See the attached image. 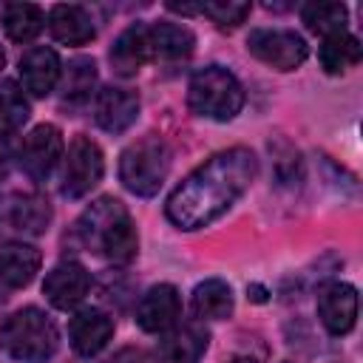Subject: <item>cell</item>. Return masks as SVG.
Returning a JSON list of instances; mask_svg holds the SVG:
<instances>
[{"instance_id":"6da1fadb","label":"cell","mask_w":363,"mask_h":363,"mask_svg":"<svg viewBox=\"0 0 363 363\" xmlns=\"http://www.w3.org/2000/svg\"><path fill=\"white\" fill-rule=\"evenodd\" d=\"M258 162L250 147H230L199 164L164 204V216L179 230H201L221 218L252 184Z\"/></svg>"},{"instance_id":"7a4b0ae2","label":"cell","mask_w":363,"mask_h":363,"mask_svg":"<svg viewBox=\"0 0 363 363\" xmlns=\"http://www.w3.org/2000/svg\"><path fill=\"white\" fill-rule=\"evenodd\" d=\"M77 238L85 250L105 255L116 264L130 261L139 247L136 224L128 207L113 196H102L91 207H85V213L77 218Z\"/></svg>"},{"instance_id":"3957f363","label":"cell","mask_w":363,"mask_h":363,"mask_svg":"<svg viewBox=\"0 0 363 363\" xmlns=\"http://www.w3.org/2000/svg\"><path fill=\"white\" fill-rule=\"evenodd\" d=\"M60 346L57 323L37 306L17 309L0 326V349L20 363H45Z\"/></svg>"},{"instance_id":"277c9868","label":"cell","mask_w":363,"mask_h":363,"mask_svg":"<svg viewBox=\"0 0 363 363\" xmlns=\"http://www.w3.org/2000/svg\"><path fill=\"white\" fill-rule=\"evenodd\" d=\"M170 170V147L159 133H145L119 156V182L139 199L159 193Z\"/></svg>"},{"instance_id":"5b68a950","label":"cell","mask_w":363,"mask_h":363,"mask_svg":"<svg viewBox=\"0 0 363 363\" xmlns=\"http://www.w3.org/2000/svg\"><path fill=\"white\" fill-rule=\"evenodd\" d=\"M187 105L196 116L230 122L244 108V88L233 71H227L221 65H207L190 77Z\"/></svg>"},{"instance_id":"8992f818","label":"cell","mask_w":363,"mask_h":363,"mask_svg":"<svg viewBox=\"0 0 363 363\" xmlns=\"http://www.w3.org/2000/svg\"><path fill=\"white\" fill-rule=\"evenodd\" d=\"M247 51L275 71H295L309 57V45L289 28H252L247 34Z\"/></svg>"},{"instance_id":"52a82bcc","label":"cell","mask_w":363,"mask_h":363,"mask_svg":"<svg viewBox=\"0 0 363 363\" xmlns=\"http://www.w3.org/2000/svg\"><path fill=\"white\" fill-rule=\"evenodd\" d=\"M105 173V159L102 150L94 139L88 136H74L68 145V159H65V173H62V196L65 199H82L91 193V187L99 184Z\"/></svg>"},{"instance_id":"ba28073f","label":"cell","mask_w":363,"mask_h":363,"mask_svg":"<svg viewBox=\"0 0 363 363\" xmlns=\"http://www.w3.org/2000/svg\"><path fill=\"white\" fill-rule=\"evenodd\" d=\"M51 224V204L37 193H11L0 199V230L40 235Z\"/></svg>"},{"instance_id":"9c48e42d","label":"cell","mask_w":363,"mask_h":363,"mask_svg":"<svg viewBox=\"0 0 363 363\" xmlns=\"http://www.w3.org/2000/svg\"><path fill=\"white\" fill-rule=\"evenodd\" d=\"M60 159H62V133L57 125L43 122L23 139L20 164L34 182H45L60 164Z\"/></svg>"},{"instance_id":"30bf717a","label":"cell","mask_w":363,"mask_h":363,"mask_svg":"<svg viewBox=\"0 0 363 363\" xmlns=\"http://www.w3.org/2000/svg\"><path fill=\"white\" fill-rule=\"evenodd\" d=\"M318 315L329 335H349L357 320V289L343 281H332L320 286Z\"/></svg>"},{"instance_id":"8fae6325","label":"cell","mask_w":363,"mask_h":363,"mask_svg":"<svg viewBox=\"0 0 363 363\" xmlns=\"http://www.w3.org/2000/svg\"><path fill=\"white\" fill-rule=\"evenodd\" d=\"M91 289V275L82 264L77 261H60L57 267L48 269L45 281H43V292L48 298V303L54 309H74Z\"/></svg>"},{"instance_id":"7c38bea8","label":"cell","mask_w":363,"mask_h":363,"mask_svg":"<svg viewBox=\"0 0 363 363\" xmlns=\"http://www.w3.org/2000/svg\"><path fill=\"white\" fill-rule=\"evenodd\" d=\"M179 315H182V298L173 284L150 286L136 306V323L142 332H150V335L173 329Z\"/></svg>"},{"instance_id":"4fadbf2b","label":"cell","mask_w":363,"mask_h":363,"mask_svg":"<svg viewBox=\"0 0 363 363\" xmlns=\"http://www.w3.org/2000/svg\"><path fill=\"white\" fill-rule=\"evenodd\" d=\"M68 337L77 354L94 357L113 337V318L102 309H79L68 323Z\"/></svg>"},{"instance_id":"5bb4252c","label":"cell","mask_w":363,"mask_h":363,"mask_svg":"<svg viewBox=\"0 0 363 363\" xmlns=\"http://www.w3.org/2000/svg\"><path fill=\"white\" fill-rule=\"evenodd\" d=\"M96 125L108 133H125L139 116V96L128 88H102L94 102Z\"/></svg>"},{"instance_id":"9a60e30c","label":"cell","mask_w":363,"mask_h":363,"mask_svg":"<svg viewBox=\"0 0 363 363\" xmlns=\"http://www.w3.org/2000/svg\"><path fill=\"white\" fill-rule=\"evenodd\" d=\"M210 346V332L201 323H187L167 332L156 346V363H199Z\"/></svg>"},{"instance_id":"2e32d148","label":"cell","mask_w":363,"mask_h":363,"mask_svg":"<svg viewBox=\"0 0 363 363\" xmlns=\"http://www.w3.org/2000/svg\"><path fill=\"white\" fill-rule=\"evenodd\" d=\"M20 82L28 94L34 96H45L54 91L57 79H60V57L54 48L45 45H34L20 57Z\"/></svg>"},{"instance_id":"e0dca14e","label":"cell","mask_w":363,"mask_h":363,"mask_svg":"<svg viewBox=\"0 0 363 363\" xmlns=\"http://www.w3.org/2000/svg\"><path fill=\"white\" fill-rule=\"evenodd\" d=\"M150 60H153V51H150V34H147V26L145 23L128 26L116 37V43L111 45V65L122 77L136 74Z\"/></svg>"},{"instance_id":"ac0fdd59","label":"cell","mask_w":363,"mask_h":363,"mask_svg":"<svg viewBox=\"0 0 363 363\" xmlns=\"http://www.w3.org/2000/svg\"><path fill=\"white\" fill-rule=\"evenodd\" d=\"M48 28H51V37L62 45H85L96 34L88 9L74 6V3L54 6L51 14H48Z\"/></svg>"},{"instance_id":"d6986e66","label":"cell","mask_w":363,"mask_h":363,"mask_svg":"<svg viewBox=\"0 0 363 363\" xmlns=\"http://www.w3.org/2000/svg\"><path fill=\"white\" fill-rule=\"evenodd\" d=\"M43 255L37 247L31 244H6L0 247V281L11 289L28 286L34 281V275L40 272Z\"/></svg>"},{"instance_id":"ffe728a7","label":"cell","mask_w":363,"mask_h":363,"mask_svg":"<svg viewBox=\"0 0 363 363\" xmlns=\"http://www.w3.org/2000/svg\"><path fill=\"white\" fill-rule=\"evenodd\" d=\"M150 34V51L153 60H182L190 57L196 48V34L182 26V23H170V20H159L153 26H147Z\"/></svg>"},{"instance_id":"44dd1931","label":"cell","mask_w":363,"mask_h":363,"mask_svg":"<svg viewBox=\"0 0 363 363\" xmlns=\"http://www.w3.org/2000/svg\"><path fill=\"white\" fill-rule=\"evenodd\" d=\"M193 312L201 320H224L233 312V289L221 278H207L193 289Z\"/></svg>"},{"instance_id":"7402d4cb","label":"cell","mask_w":363,"mask_h":363,"mask_svg":"<svg viewBox=\"0 0 363 363\" xmlns=\"http://www.w3.org/2000/svg\"><path fill=\"white\" fill-rule=\"evenodd\" d=\"M43 9L34 3H9L3 6V28L14 43H31L43 31Z\"/></svg>"},{"instance_id":"603a6c76","label":"cell","mask_w":363,"mask_h":363,"mask_svg":"<svg viewBox=\"0 0 363 363\" xmlns=\"http://www.w3.org/2000/svg\"><path fill=\"white\" fill-rule=\"evenodd\" d=\"M318 60L326 74H343L346 68L360 62V40L349 31L323 37V45L318 51Z\"/></svg>"},{"instance_id":"cb8c5ba5","label":"cell","mask_w":363,"mask_h":363,"mask_svg":"<svg viewBox=\"0 0 363 363\" xmlns=\"http://www.w3.org/2000/svg\"><path fill=\"white\" fill-rule=\"evenodd\" d=\"M301 17H303V23L312 34L332 37V34L346 31L349 11H346L343 3H309V6H303Z\"/></svg>"},{"instance_id":"d4e9b609","label":"cell","mask_w":363,"mask_h":363,"mask_svg":"<svg viewBox=\"0 0 363 363\" xmlns=\"http://www.w3.org/2000/svg\"><path fill=\"white\" fill-rule=\"evenodd\" d=\"M96 82V65L91 57H74L65 68V82H62V102L68 105H82L91 96V88Z\"/></svg>"},{"instance_id":"484cf974","label":"cell","mask_w":363,"mask_h":363,"mask_svg":"<svg viewBox=\"0 0 363 363\" xmlns=\"http://www.w3.org/2000/svg\"><path fill=\"white\" fill-rule=\"evenodd\" d=\"M26 119H28V102L23 91L11 79H3L0 82V136L14 133L17 128H23Z\"/></svg>"},{"instance_id":"4316f807","label":"cell","mask_w":363,"mask_h":363,"mask_svg":"<svg viewBox=\"0 0 363 363\" xmlns=\"http://www.w3.org/2000/svg\"><path fill=\"white\" fill-rule=\"evenodd\" d=\"M250 3H233V0H218V3H204L201 14H207L218 28H235L250 17Z\"/></svg>"},{"instance_id":"83f0119b","label":"cell","mask_w":363,"mask_h":363,"mask_svg":"<svg viewBox=\"0 0 363 363\" xmlns=\"http://www.w3.org/2000/svg\"><path fill=\"white\" fill-rule=\"evenodd\" d=\"M111 363H156L147 352H142V349H133V346H128V349H122V352H116V357L111 360Z\"/></svg>"},{"instance_id":"f1b7e54d","label":"cell","mask_w":363,"mask_h":363,"mask_svg":"<svg viewBox=\"0 0 363 363\" xmlns=\"http://www.w3.org/2000/svg\"><path fill=\"white\" fill-rule=\"evenodd\" d=\"M201 6L204 3H196V6L193 3H167V9L170 11H179V14H201Z\"/></svg>"},{"instance_id":"f546056e","label":"cell","mask_w":363,"mask_h":363,"mask_svg":"<svg viewBox=\"0 0 363 363\" xmlns=\"http://www.w3.org/2000/svg\"><path fill=\"white\" fill-rule=\"evenodd\" d=\"M224 363H258L255 357H247V354H235V357H230V360H224Z\"/></svg>"},{"instance_id":"4dcf8cb0","label":"cell","mask_w":363,"mask_h":363,"mask_svg":"<svg viewBox=\"0 0 363 363\" xmlns=\"http://www.w3.org/2000/svg\"><path fill=\"white\" fill-rule=\"evenodd\" d=\"M3 62H6V54H3V48H0V68H3Z\"/></svg>"},{"instance_id":"1f68e13d","label":"cell","mask_w":363,"mask_h":363,"mask_svg":"<svg viewBox=\"0 0 363 363\" xmlns=\"http://www.w3.org/2000/svg\"><path fill=\"white\" fill-rule=\"evenodd\" d=\"M286 363H289V360H286Z\"/></svg>"}]
</instances>
